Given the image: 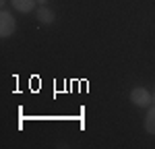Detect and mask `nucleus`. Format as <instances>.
<instances>
[{
    "mask_svg": "<svg viewBox=\"0 0 155 149\" xmlns=\"http://www.w3.org/2000/svg\"><path fill=\"white\" fill-rule=\"evenodd\" d=\"M17 31V21L8 11H0V37H11Z\"/></svg>",
    "mask_w": 155,
    "mask_h": 149,
    "instance_id": "f03ea898",
    "label": "nucleus"
},
{
    "mask_svg": "<svg viewBox=\"0 0 155 149\" xmlns=\"http://www.w3.org/2000/svg\"><path fill=\"white\" fill-rule=\"evenodd\" d=\"M130 101L137 108H149L153 104V93L145 87H134L130 91Z\"/></svg>",
    "mask_w": 155,
    "mask_h": 149,
    "instance_id": "f257e3e1",
    "label": "nucleus"
},
{
    "mask_svg": "<svg viewBox=\"0 0 155 149\" xmlns=\"http://www.w3.org/2000/svg\"><path fill=\"white\" fill-rule=\"evenodd\" d=\"M15 11H19L21 15H29L37 8V0H8Z\"/></svg>",
    "mask_w": 155,
    "mask_h": 149,
    "instance_id": "20e7f679",
    "label": "nucleus"
},
{
    "mask_svg": "<svg viewBox=\"0 0 155 149\" xmlns=\"http://www.w3.org/2000/svg\"><path fill=\"white\" fill-rule=\"evenodd\" d=\"M35 17L37 21L41 25H52L54 21H56V15H54V11L52 8H48V4H39L35 8Z\"/></svg>",
    "mask_w": 155,
    "mask_h": 149,
    "instance_id": "7ed1b4c3",
    "label": "nucleus"
},
{
    "mask_svg": "<svg viewBox=\"0 0 155 149\" xmlns=\"http://www.w3.org/2000/svg\"><path fill=\"white\" fill-rule=\"evenodd\" d=\"M37 4H48V0H37Z\"/></svg>",
    "mask_w": 155,
    "mask_h": 149,
    "instance_id": "423d86ee",
    "label": "nucleus"
},
{
    "mask_svg": "<svg viewBox=\"0 0 155 149\" xmlns=\"http://www.w3.org/2000/svg\"><path fill=\"white\" fill-rule=\"evenodd\" d=\"M153 104H155V91H153Z\"/></svg>",
    "mask_w": 155,
    "mask_h": 149,
    "instance_id": "0eeeda50",
    "label": "nucleus"
},
{
    "mask_svg": "<svg viewBox=\"0 0 155 149\" xmlns=\"http://www.w3.org/2000/svg\"><path fill=\"white\" fill-rule=\"evenodd\" d=\"M145 131H147L149 135H155V104L149 106V112H147V116H145Z\"/></svg>",
    "mask_w": 155,
    "mask_h": 149,
    "instance_id": "39448f33",
    "label": "nucleus"
}]
</instances>
